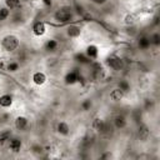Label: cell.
<instances>
[{"mask_svg": "<svg viewBox=\"0 0 160 160\" xmlns=\"http://www.w3.org/2000/svg\"><path fill=\"white\" fill-rule=\"evenodd\" d=\"M3 46L5 50L8 51H13V50H15L18 46H19V40L16 36L14 35H8L4 38L3 40Z\"/></svg>", "mask_w": 160, "mask_h": 160, "instance_id": "cell-1", "label": "cell"}, {"mask_svg": "<svg viewBox=\"0 0 160 160\" xmlns=\"http://www.w3.org/2000/svg\"><path fill=\"white\" fill-rule=\"evenodd\" d=\"M55 19L60 23H65L71 19V13L66 9H63V10H59L56 14H55Z\"/></svg>", "mask_w": 160, "mask_h": 160, "instance_id": "cell-2", "label": "cell"}, {"mask_svg": "<svg viewBox=\"0 0 160 160\" xmlns=\"http://www.w3.org/2000/svg\"><path fill=\"white\" fill-rule=\"evenodd\" d=\"M108 64L111 66L113 69H115V70H120L123 68V61L120 60L119 58H114V59H109V61H108Z\"/></svg>", "mask_w": 160, "mask_h": 160, "instance_id": "cell-3", "label": "cell"}, {"mask_svg": "<svg viewBox=\"0 0 160 160\" xmlns=\"http://www.w3.org/2000/svg\"><path fill=\"white\" fill-rule=\"evenodd\" d=\"M33 30H34V34L35 35H43L44 33H45V25H44V23H36L35 25H34V28H33Z\"/></svg>", "mask_w": 160, "mask_h": 160, "instance_id": "cell-4", "label": "cell"}, {"mask_svg": "<svg viewBox=\"0 0 160 160\" xmlns=\"http://www.w3.org/2000/svg\"><path fill=\"white\" fill-rule=\"evenodd\" d=\"M33 80H34V83L38 84V85H42L45 83V80H46V76L43 74V73H35L34 76H33Z\"/></svg>", "mask_w": 160, "mask_h": 160, "instance_id": "cell-5", "label": "cell"}, {"mask_svg": "<svg viewBox=\"0 0 160 160\" xmlns=\"http://www.w3.org/2000/svg\"><path fill=\"white\" fill-rule=\"evenodd\" d=\"M26 124H28V120H26L24 116L16 118V120H15V126H16L19 130H23V129L26 126Z\"/></svg>", "mask_w": 160, "mask_h": 160, "instance_id": "cell-6", "label": "cell"}, {"mask_svg": "<svg viewBox=\"0 0 160 160\" xmlns=\"http://www.w3.org/2000/svg\"><path fill=\"white\" fill-rule=\"evenodd\" d=\"M110 98H111V100H114V101L122 100V98H123V91L120 90V89H115V90H113V91L110 93Z\"/></svg>", "mask_w": 160, "mask_h": 160, "instance_id": "cell-7", "label": "cell"}, {"mask_svg": "<svg viewBox=\"0 0 160 160\" xmlns=\"http://www.w3.org/2000/svg\"><path fill=\"white\" fill-rule=\"evenodd\" d=\"M20 148H21V141H20L19 139H13V140L10 141V149H11L13 151L18 153V151L20 150Z\"/></svg>", "mask_w": 160, "mask_h": 160, "instance_id": "cell-8", "label": "cell"}, {"mask_svg": "<svg viewBox=\"0 0 160 160\" xmlns=\"http://www.w3.org/2000/svg\"><path fill=\"white\" fill-rule=\"evenodd\" d=\"M13 103L11 100V96L10 95H3L2 98H0V105L4 106V108H8V106H10Z\"/></svg>", "mask_w": 160, "mask_h": 160, "instance_id": "cell-9", "label": "cell"}, {"mask_svg": "<svg viewBox=\"0 0 160 160\" xmlns=\"http://www.w3.org/2000/svg\"><path fill=\"white\" fill-rule=\"evenodd\" d=\"M148 136H149V129L146 126H141L139 129V138L141 140H146V139H148Z\"/></svg>", "mask_w": 160, "mask_h": 160, "instance_id": "cell-10", "label": "cell"}, {"mask_svg": "<svg viewBox=\"0 0 160 160\" xmlns=\"http://www.w3.org/2000/svg\"><path fill=\"white\" fill-rule=\"evenodd\" d=\"M58 131L60 133V134L66 135V134L69 133V126H68V124H65V123H60V124L58 125Z\"/></svg>", "mask_w": 160, "mask_h": 160, "instance_id": "cell-11", "label": "cell"}, {"mask_svg": "<svg viewBox=\"0 0 160 160\" xmlns=\"http://www.w3.org/2000/svg\"><path fill=\"white\" fill-rule=\"evenodd\" d=\"M125 124H126V122H125V118L124 116H116L115 118V125L118 128H124Z\"/></svg>", "mask_w": 160, "mask_h": 160, "instance_id": "cell-12", "label": "cell"}, {"mask_svg": "<svg viewBox=\"0 0 160 160\" xmlns=\"http://www.w3.org/2000/svg\"><path fill=\"white\" fill-rule=\"evenodd\" d=\"M6 5L10 9H18L20 8V2L19 0H6Z\"/></svg>", "mask_w": 160, "mask_h": 160, "instance_id": "cell-13", "label": "cell"}, {"mask_svg": "<svg viewBox=\"0 0 160 160\" xmlns=\"http://www.w3.org/2000/svg\"><path fill=\"white\" fill-rule=\"evenodd\" d=\"M68 34L70 36H79L80 35V29L78 28V26H70V28L68 29Z\"/></svg>", "mask_w": 160, "mask_h": 160, "instance_id": "cell-14", "label": "cell"}, {"mask_svg": "<svg viewBox=\"0 0 160 160\" xmlns=\"http://www.w3.org/2000/svg\"><path fill=\"white\" fill-rule=\"evenodd\" d=\"M88 55H89L90 58H95V56L98 55V49H96V46L90 45V46L88 48Z\"/></svg>", "mask_w": 160, "mask_h": 160, "instance_id": "cell-15", "label": "cell"}, {"mask_svg": "<svg viewBox=\"0 0 160 160\" xmlns=\"http://www.w3.org/2000/svg\"><path fill=\"white\" fill-rule=\"evenodd\" d=\"M76 80H78V75H76V73H70V74L66 75V83L73 84V83L76 82Z\"/></svg>", "mask_w": 160, "mask_h": 160, "instance_id": "cell-16", "label": "cell"}, {"mask_svg": "<svg viewBox=\"0 0 160 160\" xmlns=\"http://www.w3.org/2000/svg\"><path fill=\"white\" fill-rule=\"evenodd\" d=\"M149 45H150V40H149L148 38H141V39L139 40V46H140V48L146 49Z\"/></svg>", "mask_w": 160, "mask_h": 160, "instance_id": "cell-17", "label": "cell"}, {"mask_svg": "<svg viewBox=\"0 0 160 160\" xmlns=\"http://www.w3.org/2000/svg\"><path fill=\"white\" fill-rule=\"evenodd\" d=\"M8 15H9V10L8 9H0V21H3V20H5L6 18H8Z\"/></svg>", "mask_w": 160, "mask_h": 160, "instance_id": "cell-18", "label": "cell"}, {"mask_svg": "<svg viewBox=\"0 0 160 160\" xmlns=\"http://www.w3.org/2000/svg\"><path fill=\"white\" fill-rule=\"evenodd\" d=\"M10 138V131H4L3 134H0V143H4Z\"/></svg>", "mask_w": 160, "mask_h": 160, "instance_id": "cell-19", "label": "cell"}, {"mask_svg": "<svg viewBox=\"0 0 160 160\" xmlns=\"http://www.w3.org/2000/svg\"><path fill=\"white\" fill-rule=\"evenodd\" d=\"M56 45H58V43L55 42V40H50V42L46 44V48H48L49 50H55Z\"/></svg>", "mask_w": 160, "mask_h": 160, "instance_id": "cell-20", "label": "cell"}, {"mask_svg": "<svg viewBox=\"0 0 160 160\" xmlns=\"http://www.w3.org/2000/svg\"><path fill=\"white\" fill-rule=\"evenodd\" d=\"M119 89L122 90V91H126V90H129V85H128V83L122 82V83L119 84Z\"/></svg>", "mask_w": 160, "mask_h": 160, "instance_id": "cell-21", "label": "cell"}, {"mask_svg": "<svg viewBox=\"0 0 160 160\" xmlns=\"http://www.w3.org/2000/svg\"><path fill=\"white\" fill-rule=\"evenodd\" d=\"M8 69H9L10 71H15V70L18 69V64H10V65L8 66Z\"/></svg>", "mask_w": 160, "mask_h": 160, "instance_id": "cell-22", "label": "cell"}, {"mask_svg": "<svg viewBox=\"0 0 160 160\" xmlns=\"http://www.w3.org/2000/svg\"><path fill=\"white\" fill-rule=\"evenodd\" d=\"M153 43L155 44V45H158L159 44V35L156 34V35H154V38H153Z\"/></svg>", "mask_w": 160, "mask_h": 160, "instance_id": "cell-23", "label": "cell"}, {"mask_svg": "<svg viewBox=\"0 0 160 160\" xmlns=\"http://www.w3.org/2000/svg\"><path fill=\"white\" fill-rule=\"evenodd\" d=\"M131 23H134V18H133L131 15L126 16V24H131Z\"/></svg>", "mask_w": 160, "mask_h": 160, "instance_id": "cell-24", "label": "cell"}, {"mask_svg": "<svg viewBox=\"0 0 160 160\" xmlns=\"http://www.w3.org/2000/svg\"><path fill=\"white\" fill-rule=\"evenodd\" d=\"M78 59H79V61H83V63H86V61H88L83 55H78Z\"/></svg>", "mask_w": 160, "mask_h": 160, "instance_id": "cell-25", "label": "cell"}, {"mask_svg": "<svg viewBox=\"0 0 160 160\" xmlns=\"http://www.w3.org/2000/svg\"><path fill=\"white\" fill-rule=\"evenodd\" d=\"M106 2V0H94V3H96V4H104Z\"/></svg>", "mask_w": 160, "mask_h": 160, "instance_id": "cell-26", "label": "cell"}, {"mask_svg": "<svg viewBox=\"0 0 160 160\" xmlns=\"http://www.w3.org/2000/svg\"><path fill=\"white\" fill-rule=\"evenodd\" d=\"M83 106H84V109H88L89 106H90V103H89V101H86V103H84V105H83Z\"/></svg>", "mask_w": 160, "mask_h": 160, "instance_id": "cell-27", "label": "cell"}, {"mask_svg": "<svg viewBox=\"0 0 160 160\" xmlns=\"http://www.w3.org/2000/svg\"><path fill=\"white\" fill-rule=\"evenodd\" d=\"M43 2H44L46 5H51V2H50V0H43Z\"/></svg>", "mask_w": 160, "mask_h": 160, "instance_id": "cell-28", "label": "cell"}]
</instances>
